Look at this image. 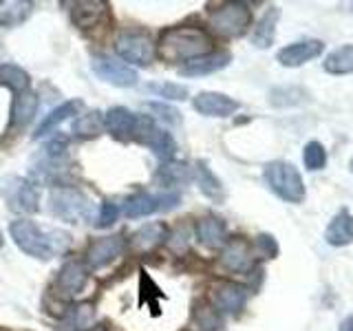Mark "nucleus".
Segmentation results:
<instances>
[{"mask_svg": "<svg viewBox=\"0 0 353 331\" xmlns=\"http://www.w3.org/2000/svg\"><path fill=\"white\" fill-rule=\"evenodd\" d=\"M9 234L16 245L38 261H49L58 257L69 245V234L62 230H49L44 232L36 221L29 219H16L9 223Z\"/></svg>", "mask_w": 353, "mask_h": 331, "instance_id": "f257e3e1", "label": "nucleus"}, {"mask_svg": "<svg viewBox=\"0 0 353 331\" xmlns=\"http://www.w3.org/2000/svg\"><path fill=\"white\" fill-rule=\"evenodd\" d=\"M154 49L165 62H190L208 55L212 49V40L201 27H172L161 33Z\"/></svg>", "mask_w": 353, "mask_h": 331, "instance_id": "f03ea898", "label": "nucleus"}, {"mask_svg": "<svg viewBox=\"0 0 353 331\" xmlns=\"http://www.w3.org/2000/svg\"><path fill=\"white\" fill-rule=\"evenodd\" d=\"M93 201L71 185H55L49 192V212L64 223H86L93 219Z\"/></svg>", "mask_w": 353, "mask_h": 331, "instance_id": "7ed1b4c3", "label": "nucleus"}, {"mask_svg": "<svg viewBox=\"0 0 353 331\" xmlns=\"http://www.w3.org/2000/svg\"><path fill=\"white\" fill-rule=\"evenodd\" d=\"M265 183L270 190L287 203L305 201V183L298 168L290 161H270L263 170Z\"/></svg>", "mask_w": 353, "mask_h": 331, "instance_id": "20e7f679", "label": "nucleus"}, {"mask_svg": "<svg viewBox=\"0 0 353 331\" xmlns=\"http://www.w3.org/2000/svg\"><path fill=\"white\" fill-rule=\"evenodd\" d=\"M0 194H3L11 212L33 214L40 210V188L33 179H25V177H3L0 179Z\"/></svg>", "mask_w": 353, "mask_h": 331, "instance_id": "39448f33", "label": "nucleus"}, {"mask_svg": "<svg viewBox=\"0 0 353 331\" xmlns=\"http://www.w3.org/2000/svg\"><path fill=\"white\" fill-rule=\"evenodd\" d=\"M210 29L223 38H239L248 31L252 11L245 3H223L208 14Z\"/></svg>", "mask_w": 353, "mask_h": 331, "instance_id": "423d86ee", "label": "nucleus"}, {"mask_svg": "<svg viewBox=\"0 0 353 331\" xmlns=\"http://www.w3.org/2000/svg\"><path fill=\"white\" fill-rule=\"evenodd\" d=\"M66 150H69V141L64 137H53L44 143L40 152L33 157V166H31V174H33V179H36V183L53 181L55 177L64 174Z\"/></svg>", "mask_w": 353, "mask_h": 331, "instance_id": "0eeeda50", "label": "nucleus"}, {"mask_svg": "<svg viewBox=\"0 0 353 331\" xmlns=\"http://www.w3.org/2000/svg\"><path fill=\"white\" fill-rule=\"evenodd\" d=\"M115 53L124 60L128 66H150L154 55H157V49H154V42L148 33L141 31H124L117 36L115 42Z\"/></svg>", "mask_w": 353, "mask_h": 331, "instance_id": "6e6552de", "label": "nucleus"}, {"mask_svg": "<svg viewBox=\"0 0 353 331\" xmlns=\"http://www.w3.org/2000/svg\"><path fill=\"white\" fill-rule=\"evenodd\" d=\"M179 203H181V192H176V190H168L161 194L137 192L135 197L126 199L124 214L128 219H141V217H150L157 212H165V210H172Z\"/></svg>", "mask_w": 353, "mask_h": 331, "instance_id": "1a4fd4ad", "label": "nucleus"}, {"mask_svg": "<svg viewBox=\"0 0 353 331\" xmlns=\"http://www.w3.org/2000/svg\"><path fill=\"white\" fill-rule=\"evenodd\" d=\"M93 73L104 80L110 86L117 88H130L137 84V71L128 66L126 62H121L117 58H110V55H99V58H93Z\"/></svg>", "mask_w": 353, "mask_h": 331, "instance_id": "9d476101", "label": "nucleus"}, {"mask_svg": "<svg viewBox=\"0 0 353 331\" xmlns=\"http://www.w3.org/2000/svg\"><path fill=\"white\" fill-rule=\"evenodd\" d=\"M124 250H126V239L124 237L110 234V237L95 239L86 250L84 263H86V268L93 270V272L104 270L113 261H117L121 254H124Z\"/></svg>", "mask_w": 353, "mask_h": 331, "instance_id": "9b49d317", "label": "nucleus"}, {"mask_svg": "<svg viewBox=\"0 0 353 331\" xmlns=\"http://www.w3.org/2000/svg\"><path fill=\"white\" fill-rule=\"evenodd\" d=\"M210 298H212V307L219 314L236 316L248 303V287L232 281H219L210 290Z\"/></svg>", "mask_w": 353, "mask_h": 331, "instance_id": "f8f14e48", "label": "nucleus"}, {"mask_svg": "<svg viewBox=\"0 0 353 331\" xmlns=\"http://www.w3.org/2000/svg\"><path fill=\"white\" fill-rule=\"evenodd\" d=\"M219 263L223 265L228 272L234 274H248L254 268V252L250 243L243 237H232L223 243Z\"/></svg>", "mask_w": 353, "mask_h": 331, "instance_id": "ddd939ff", "label": "nucleus"}, {"mask_svg": "<svg viewBox=\"0 0 353 331\" xmlns=\"http://www.w3.org/2000/svg\"><path fill=\"white\" fill-rule=\"evenodd\" d=\"M192 106L196 113H201L205 117H230L236 113L241 104L230 95L216 91H203L192 99Z\"/></svg>", "mask_w": 353, "mask_h": 331, "instance_id": "4468645a", "label": "nucleus"}, {"mask_svg": "<svg viewBox=\"0 0 353 331\" xmlns=\"http://www.w3.org/2000/svg\"><path fill=\"white\" fill-rule=\"evenodd\" d=\"M325 51V42L320 40H301V42H292L287 44V47H283L279 51V55H276V60H279L283 66H301L309 60L318 58L320 53Z\"/></svg>", "mask_w": 353, "mask_h": 331, "instance_id": "2eb2a0df", "label": "nucleus"}, {"mask_svg": "<svg viewBox=\"0 0 353 331\" xmlns=\"http://www.w3.org/2000/svg\"><path fill=\"white\" fill-rule=\"evenodd\" d=\"M104 128L110 132L113 137L128 141L135 137V128H137V115L128 110L126 106H113L104 113Z\"/></svg>", "mask_w": 353, "mask_h": 331, "instance_id": "dca6fc26", "label": "nucleus"}, {"mask_svg": "<svg viewBox=\"0 0 353 331\" xmlns=\"http://www.w3.org/2000/svg\"><path fill=\"white\" fill-rule=\"evenodd\" d=\"M194 234L203 248L216 250V248H223V243L228 241V225L221 217L208 214V217H201L196 221Z\"/></svg>", "mask_w": 353, "mask_h": 331, "instance_id": "f3484780", "label": "nucleus"}, {"mask_svg": "<svg viewBox=\"0 0 353 331\" xmlns=\"http://www.w3.org/2000/svg\"><path fill=\"white\" fill-rule=\"evenodd\" d=\"M88 270L84 261H77V259H69L62 270L58 274V287L62 290V294L66 296H77L84 287H86V281H88Z\"/></svg>", "mask_w": 353, "mask_h": 331, "instance_id": "a211bd4d", "label": "nucleus"}, {"mask_svg": "<svg viewBox=\"0 0 353 331\" xmlns=\"http://www.w3.org/2000/svg\"><path fill=\"white\" fill-rule=\"evenodd\" d=\"M82 108H84L82 99H69V102H64V104H60V106H55V108L51 110V113L40 121V126L36 128V132H33V139H42V137L51 135V132H53L55 128H58V126L62 124V121L73 119V117H77V115H82Z\"/></svg>", "mask_w": 353, "mask_h": 331, "instance_id": "6ab92c4d", "label": "nucleus"}, {"mask_svg": "<svg viewBox=\"0 0 353 331\" xmlns=\"http://www.w3.org/2000/svg\"><path fill=\"white\" fill-rule=\"evenodd\" d=\"M232 60V55L228 51H210L208 55H201V58H196V60H190V62H185L179 73L183 77H201V75H212L221 69H225V66L230 64Z\"/></svg>", "mask_w": 353, "mask_h": 331, "instance_id": "aec40b11", "label": "nucleus"}, {"mask_svg": "<svg viewBox=\"0 0 353 331\" xmlns=\"http://www.w3.org/2000/svg\"><path fill=\"white\" fill-rule=\"evenodd\" d=\"M108 16V5L97 3V0H84V3H75L71 9V20L77 29H95L102 25V20Z\"/></svg>", "mask_w": 353, "mask_h": 331, "instance_id": "412c9836", "label": "nucleus"}, {"mask_svg": "<svg viewBox=\"0 0 353 331\" xmlns=\"http://www.w3.org/2000/svg\"><path fill=\"white\" fill-rule=\"evenodd\" d=\"M165 239H168V225L154 221V223L141 225L135 234H132L130 248L139 254H148L152 250H157L161 243H165Z\"/></svg>", "mask_w": 353, "mask_h": 331, "instance_id": "4be33fe9", "label": "nucleus"}, {"mask_svg": "<svg viewBox=\"0 0 353 331\" xmlns=\"http://www.w3.org/2000/svg\"><path fill=\"white\" fill-rule=\"evenodd\" d=\"M192 179L196 181L199 190H201L203 197H208L210 201L221 203L225 199V190H223V183L219 181V177L208 168L205 161H196L194 168H192Z\"/></svg>", "mask_w": 353, "mask_h": 331, "instance_id": "5701e85b", "label": "nucleus"}, {"mask_svg": "<svg viewBox=\"0 0 353 331\" xmlns=\"http://www.w3.org/2000/svg\"><path fill=\"white\" fill-rule=\"evenodd\" d=\"M325 241L334 248H345L349 243H353V217L347 210H340L331 219V223L325 230Z\"/></svg>", "mask_w": 353, "mask_h": 331, "instance_id": "b1692460", "label": "nucleus"}, {"mask_svg": "<svg viewBox=\"0 0 353 331\" xmlns=\"http://www.w3.org/2000/svg\"><path fill=\"white\" fill-rule=\"evenodd\" d=\"M38 113V95L33 91H25L14 97L11 102V128H25Z\"/></svg>", "mask_w": 353, "mask_h": 331, "instance_id": "393cba45", "label": "nucleus"}, {"mask_svg": "<svg viewBox=\"0 0 353 331\" xmlns=\"http://www.w3.org/2000/svg\"><path fill=\"white\" fill-rule=\"evenodd\" d=\"M33 11V3L27 0H0V27L11 29L22 25Z\"/></svg>", "mask_w": 353, "mask_h": 331, "instance_id": "a878e982", "label": "nucleus"}, {"mask_svg": "<svg viewBox=\"0 0 353 331\" xmlns=\"http://www.w3.org/2000/svg\"><path fill=\"white\" fill-rule=\"evenodd\" d=\"M279 18H281L279 7H270L268 11H265V16L259 22V27L254 29V36H252L254 47H256V49L272 47L274 36H276V25H279Z\"/></svg>", "mask_w": 353, "mask_h": 331, "instance_id": "bb28decb", "label": "nucleus"}, {"mask_svg": "<svg viewBox=\"0 0 353 331\" xmlns=\"http://www.w3.org/2000/svg\"><path fill=\"white\" fill-rule=\"evenodd\" d=\"M0 84L7 86L14 95H20L25 91H31V77L29 73L18 64H0Z\"/></svg>", "mask_w": 353, "mask_h": 331, "instance_id": "cd10ccee", "label": "nucleus"}, {"mask_svg": "<svg viewBox=\"0 0 353 331\" xmlns=\"http://www.w3.org/2000/svg\"><path fill=\"white\" fill-rule=\"evenodd\" d=\"M157 179L161 181V185H181L192 179V168L183 161H165L159 166L157 170Z\"/></svg>", "mask_w": 353, "mask_h": 331, "instance_id": "c85d7f7f", "label": "nucleus"}, {"mask_svg": "<svg viewBox=\"0 0 353 331\" xmlns=\"http://www.w3.org/2000/svg\"><path fill=\"white\" fill-rule=\"evenodd\" d=\"M104 128V113L99 110H88L84 115H77L73 121V135L80 139H93Z\"/></svg>", "mask_w": 353, "mask_h": 331, "instance_id": "c756f323", "label": "nucleus"}, {"mask_svg": "<svg viewBox=\"0 0 353 331\" xmlns=\"http://www.w3.org/2000/svg\"><path fill=\"white\" fill-rule=\"evenodd\" d=\"M325 71L331 75L353 73V44H345V47L331 51L325 60Z\"/></svg>", "mask_w": 353, "mask_h": 331, "instance_id": "7c9ffc66", "label": "nucleus"}, {"mask_svg": "<svg viewBox=\"0 0 353 331\" xmlns=\"http://www.w3.org/2000/svg\"><path fill=\"white\" fill-rule=\"evenodd\" d=\"M146 146L154 152V157H157L161 163L165 161H172L174 159V152H176V141L174 137L170 135L168 130H157L154 132V137L146 143Z\"/></svg>", "mask_w": 353, "mask_h": 331, "instance_id": "2f4dec72", "label": "nucleus"}, {"mask_svg": "<svg viewBox=\"0 0 353 331\" xmlns=\"http://www.w3.org/2000/svg\"><path fill=\"white\" fill-rule=\"evenodd\" d=\"M192 320H194V325L201 331H219L221 325H223L221 314L216 312L212 305H205V303H196L194 305Z\"/></svg>", "mask_w": 353, "mask_h": 331, "instance_id": "473e14b6", "label": "nucleus"}, {"mask_svg": "<svg viewBox=\"0 0 353 331\" xmlns=\"http://www.w3.org/2000/svg\"><path fill=\"white\" fill-rule=\"evenodd\" d=\"M150 93H154L157 97L168 99V102H183L188 99V88L183 84H174V82H163V84H148L146 86Z\"/></svg>", "mask_w": 353, "mask_h": 331, "instance_id": "72a5a7b5", "label": "nucleus"}, {"mask_svg": "<svg viewBox=\"0 0 353 331\" xmlns=\"http://www.w3.org/2000/svg\"><path fill=\"white\" fill-rule=\"evenodd\" d=\"M303 161H305V168L307 170H320L325 168L327 163V152H325V146L320 141H309L305 150H303Z\"/></svg>", "mask_w": 353, "mask_h": 331, "instance_id": "f704fd0d", "label": "nucleus"}, {"mask_svg": "<svg viewBox=\"0 0 353 331\" xmlns=\"http://www.w3.org/2000/svg\"><path fill=\"white\" fill-rule=\"evenodd\" d=\"M146 108L159 121H163V124H168V126H181V113L174 106H170L168 102H146Z\"/></svg>", "mask_w": 353, "mask_h": 331, "instance_id": "c9c22d12", "label": "nucleus"}, {"mask_svg": "<svg viewBox=\"0 0 353 331\" xmlns=\"http://www.w3.org/2000/svg\"><path fill=\"white\" fill-rule=\"evenodd\" d=\"M119 214H121V210H119L117 203H113V201H104L102 205H99V212H97V217H95V225H97V228H110V225H113L115 221L119 219Z\"/></svg>", "mask_w": 353, "mask_h": 331, "instance_id": "e433bc0d", "label": "nucleus"}, {"mask_svg": "<svg viewBox=\"0 0 353 331\" xmlns=\"http://www.w3.org/2000/svg\"><path fill=\"white\" fill-rule=\"evenodd\" d=\"M71 323L75 329H88V325L93 323V307L91 305H77L73 309Z\"/></svg>", "mask_w": 353, "mask_h": 331, "instance_id": "4c0bfd02", "label": "nucleus"}, {"mask_svg": "<svg viewBox=\"0 0 353 331\" xmlns=\"http://www.w3.org/2000/svg\"><path fill=\"white\" fill-rule=\"evenodd\" d=\"M256 245H259V250L265 254V257H270V259H274L276 254H279V245H276V241L270 234H261L259 241H256Z\"/></svg>", "mask_w": 353, "mask_h": 331, "instance_id": "58836bf2", "label": "nucleus"}, {"mask_svg": "<svg viewBox=\"0 0 353 331\" xmlns=\"http://www.w3.org/2000/svg\"><path fill=\"white\" fill-rule=\"evenodd\" d=\"M338 331H353V316H349V318H345L340 323V329Z\"/></svg>", "mask_w": 353, "mask_h": 331, "instance_id": "ea45409f", "label": "nucleus"}, {"mask_svg": "<svg viewBox=\"0 0 353 331\" xmlns=\"http://www.w3.org/2000/svg\"><path fill=\"white\" fill-rule=\"evenodd\" d=\"M5 245V234H3V230H0V248Z\"/></svg>", "mask_w": 353, "mask_h": 331, "instance_id": "a19ab883", "label": "nucleus"}, {"mask_svg": "<svg viewBox=\"0 0 353 331\" xmlns=\"http://www.w3.org/2000/svg\"><path fill=\"white\" fill-rule=\"evenodd\" d=\"M349 168H351V172H353V159H351V163H349Z\"/></svg>", "mask_w": 353, "mask_h": 331, "instance_id": "79ce46f5", "label": "nucleus"}, {"mask_svg": "<svg viewBox=\"0 0 353 331\" xmlns=\"http://www.w3.org/2000/svg\"><path fill=\"white\" fill-rule=\"evenodd\" d=\"M351 11H353V3H351Z\"/></svg>", "mask_w": 353, "mask_h": 331, "instance_id": "37998d69", "label": "nucleus"}]
</instances>
